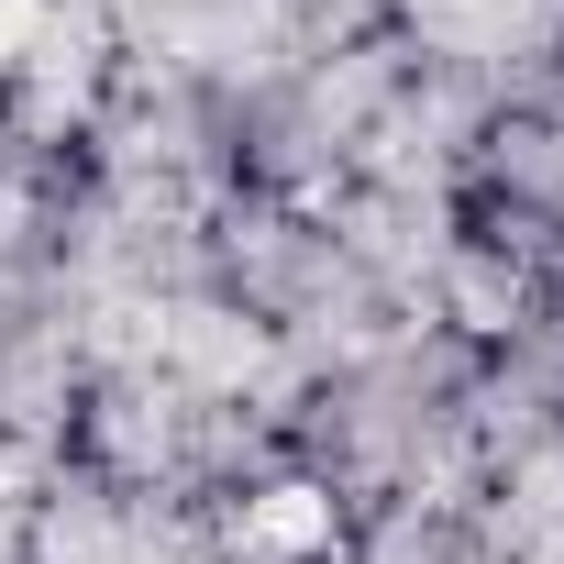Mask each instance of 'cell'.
<instances>
[{
  "instance_id": "obj_1",
  "label": "cell",
  "mask_w": 564,
  "mask_h": 564,
  "mask_svg": "<svg viewBox=\"0 0 564 564\" xmlns=\"http://www.w3.org/2000/svg\"><path fill=\"white\" fill-rule=\"evenodd\" d=\"M232 564H333L344 553V487L333 476H254L221 509Z\"/></svg>"
}]
</instances>
